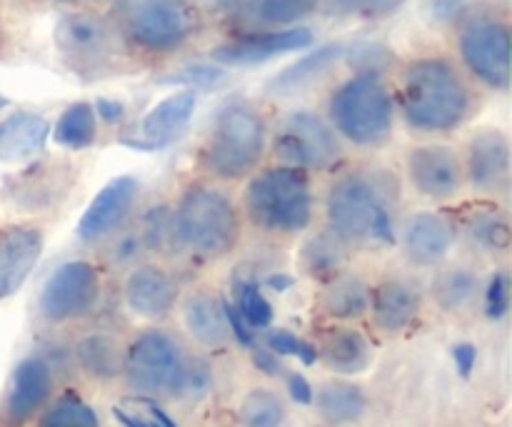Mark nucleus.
<instances>
[{
	"label": "nucleus",
	"mask_w": 512,
	"mask_h": 427,
	"mask_svg": "<svg viewBox=\"0 0 512 427\" xmlns=\"http://www.w3.org/2000/svg\"><path fill=\"white\" fill-rule=\"evenodd\" d=\"M400 180L378 165L335 170L320 195L323 228L350 253H375L398 245Z\"/></svg>",
	"instance_id": "nucleus-1"
},
{
	"label": "nucleus",
	"mask_w": 512,
	"mask_h": 427,
	"mask_svg": "<svg viewBox=\"0 0 512 427\" xmlns=\"http://www.w3.org/2000/svg\"><path fill=\"white\" fill-rule=\"evenodd\" d=\"M238 205L243 225L278 243L310 233L320 210L313 175L280 163L255 170L243 183Z\"/></svg>",
	"instance_id": "nucleus-2"
},
{
	"label": "nucleus",
	"mask_w": 512,
	"mask_h": 427,
	"mask_svg": "<svg viewBox=\"0 0 512 427\" xmlns=\"http://www.w3.org/2000/svg\"><path fill=\"white\" fill-rule=\"evenodd\" d=\"M398 105L405 125L415 133L450 135L470 120L475 95L453 60L420 55L400 70Z\"/></svg>",
	"instance_id": "nucleus-3"
},
{
	"label": "nucleus",
	"mask_w": 512,
	"mask_h": 427,
	"mask_svg": "<svg viewBox=\"0 0 512 427\" xmlns=\"http://www.w3.org/2000/svg\"><path fill=\"white\" fill-rule=\"evenodd\" d=\"M170 205L178 253L200 263H218L243 243V215L228 185L198 175L180 185Z\"/></svg>",
	"instance_id": "nucleus-4"
},
{
	"label": "nucleus",
	"mask_w": 512,
	"mask_h": 427,
	"mask_svg": "<svg viewBox=\"0 0 512 427\" xmlns=\"http://www.w3.org/2000/svg\"><path fill=\"white\" fill-rule=\"evenodd\" d=\"M270 148L265 115L245 100H230L215 113L213 125L198 150L200 178L220 185L245 183L258 168Z\"/></svg>",
	"instance_id": "nucleus-5"
},
{
	"label": "nucleus",
	"mask_w": 512,
	"mask_h": 427,
	"mask_svg": "<svg viewBox=\"0 0 512 427\" xmlns=\"http://www.w3.org/2000/svg\"><path fill=\"white\" fill-rule=\"evenodd\" d=\"M328 125L353 148L378 150L395 130V95L383 75L358 70L345 78L328 98Z\"/></svg>",
	"instance_id": "nucleus-6"
},
{
	"label": "nucleus",
	"mask_w": 512,
	"mask_h": 427,
	"mask_svg": "<svg viewBox=\"0 0 512 427\" xmlns=\"http://www.w3.org/2000/svg\"><path fill=\"white\" fill-rule=\"evenodd\" d=\"M185 360L188 355L175 335L163 328H145L125 345L123 378L138 398L173 400Z\"/></svg>",
	"instance_id": "nucleus-7"
},
{
	"label": "nucleus",
	"mask_w": 512,
	"mask_h": 427,
	"mask_svg": "<svg viewBox=\"0 0 512 427\" xmlns=\"http://www.w3.org/2000/svg\"><path fill=\"white\" fill-rule=\"evenodd\" d=\"M275 163L300 168L305 173H335L345 158V148L328 120L310 110L285 115L273 138Z\"/></svg>",
	"instance_id": "nucleus-8"
},
{
	"label": "nucleus",
	"mask_w": 512,
	"mask_h": 427,
	"mask_svg": "<svg viewBox=\"0 0 512 427\" xmlns=\"http://www.w3.org/2000/svg\"><path fill=\"white\" fill-rule=\"evenodd\" d=\"M103 300V273L93 260L60 263L38 295V315L48 325H70L90 318Z\"/></svg>",
	"instance_id": "nucleus-9"
},
{
	"label": "nucleus",
	"mask_w": 512,
	"mask_h": 427,
	"mask_svg": "<svg viewBox=\"0 0 512 427\" xmlns=\"http://www.w3.org/2000/svg\"><path fill=\"white\" fill-rule=\"evenodd\" d=\"M458 53L465 70L490 90L510 88V25L493 13L470 15L460 23Z\"/></svg>",
	"instance_id": "nucleus-10"
},
{
	"label": "nucleus",
	"mask_w": 512,
	"mask_h": 427,
	"mask_svg": "<svg viewBox=\"0 0 512 427\" xmlns=\"http://www.w3.org/2000/svg\"><path fill=\"white\" fill-rule=\"evenodd\" d=\"M195 18L180 0H128L123 33L145 53H173L190 40Z\"/></svg>",
	"instance_id": "nucleus-11"
},
{
	"label": "nucleus",
	"mask_w": 512,
	"mask_h": 427,
	"mask_svg": "<svg viewBox=\"0 0 512 427\" xmlns=\"http://www.w3.org/2000/svg\"><path fill=\"white\" fill-rule=\"evenodd\" d=\"M403 168L410 190L428 203H453L465 193L460 150H455L453 145H410L403 155Z\"/></svg>",
	"instance_id": "nucleus-12"
},
{
	"label": "nucleus",
	"mask_w": 512,
	"mask_h": 427,
	"mask_svg": "<svg viewBox=\"0 0 512 427\" xmlns=\"http://www.w3.org/2000/svg\"><path fill=\"white\" fill-rule=\"evenodd\" d=\"M140 195H143V185L135 175L110 178L80 215L78 225H75V238L88 248L105 245L113 235H118L120 230L133 223Z\"/></svg>",
	"instance_id": "nucleus-13"
},
{
	"label": "nucleus",
	"mask_w": 512,
	"mask_h": 427,
	"mask_svg": "<svg viewBox=\"0 0 512 427\" xmlns=\"http://www.w3.org/2000/svg\"><path fill=\"white\" fill-rule=\"evenodd\" d=\"M465 190L478 200L505 198L510 190L512 150L508 135L500 128H480L460 153Z\"/></svg>",
	"instance_id": "nucleus-14"
},
{
	"label": "nucleus",
	"mask_w": 512,
	"mask_h": 427,
	"mask_svg": "<svg viewBox=\"0 0 512 427\" xmlns=\"http://www.w3.org/2000/svg\"><path fill=\"white\" fill-rule=\"evenodd\" d=\"M55 390V370L50 360L40 353H30L10 373L5 393L0 398V427H28Z\"/></svg>",
	"instance_id": "nucleus-15"
},
{
	"label": "nucleus",
	"mask_w": 512,
	"mask_h": 427,
	"mask_svg": "<svg viewBox=\"0 0 512 427\" xmlns=\"http://www.w3.org/2000/svg\"><path fill=\"white\" fill-rule=\"evenodd\" d=\"M455 243V220L443 210H415L400 220L398 248L410 268L438 270L450 260Z\"/></svg>",
	"instance_id": "nucleus-16"
},
{
	"label": "nucleus",
	"mask_w": 512,
	"mask_h": 427,
	"mask_svg": "<svg viewBox=\"0 0 512 427\" xmlns=\"http://www.w3.org/2000/svg\"><path fill=\"white\" fill-rule=\"evenodd\" d=\"M180 298H183V288L178 283V275L168 265L158 260H143L125 270L123 303L138 318L160 323L178 310Z\"/></svg>",
	"instance_id": "nucleus-17"
},
{
	"label": "nucleus",
	"mask_w": 512,
	"mask_h": 427,
	"mask_svg": "<svg viewBox=\"0 0 512 427\" xmlns=\"http://www.w3.org/2000/svg\"><path fill=\"white\" fill-rule=\"evenodd\" d=\"M425 288L408 273H388L370 283L368 315L385 335L405 333L423 313Z\"/></svg>",
	"instance_id": "nucleus-18"
},
{
	"label": "nucleus",
	"mask_w": 512,
	"mask_h": 427,
	"mask_svg": "<svg viewBox=\"0 0 512 427\" xmlns=\"http://www.w3.org/2000/svg\"><path fill=\"white\" fill-rule=\"evenodd\" d=\"M45 250V230L33 220L0 225V303L20 293Z\"/></svg>",
	"instance_id": "nucleus-19"
},
{
	"label": "nucleus",
	"mask_w": 512,
	"mask_h": 427,
	"mask_svg": "<svg viewBox=\"0 0 512 427\" xmlns=\"http://www.w3.org/2000/svg\"><path fill=\"white\" fill-rule=\"evenodd\" d=\"M198 105V95L195 90H178V93L168 95L160 103H155L148 113L140 120L138 135H123L120 143L135 150H163L173 145L185 128L190 125Z\"/></svg>",
	"instance_id": "nucleus-20"
},
{
	"label": "nucleus",
	"mask_w": 512,
	"mask_h": 427,
	"mask_svg": "<svg viewBox=\"0 0 512 427\" xmlns=\"http://www.w3.org/2000/svg\"><path fill=\"white\" fill-rule=\"evenodd\" d=\"M55 43L75 70L100 68L113 53V33L100 15L70 13L55 30Z\"/></svg>",
	"instance_id": "nucleus-21"
},
{
	"label": "nucleus",
	"mask_w": 512,
	"mask_h": 427,
	"mask_svg": "<svg viewBox=\"0 0 512 427\" xmlns=\"http://www.w3.org/2000/svg\"><path fill=\"white\" fill-rule=\"evenodd\" d=\"M313 40V30L300 28V25L280 30H263V33H250L243 35V38H235L218 45L213 50V63L223 65V68H228V65H233V68H240V65H258L270 58H278V55L310 48Z\"/></svg>",
	"instance_id": "nucleus-22"
},
{
	"label": "nucleus",
	"mask_w": 512,
	"mask_h": 427,
	"mask_svg": "<svg viewBox=\"0 0 512 427\" xmlns=\"http://www.w3.org/2000/svg\"><path fill=\"white\" fill-rule=\"evenodd\" d=\"M178 308L185 333L190 335L193 343L218 350L233 340L228 323H225L223 295L210 285H195L188 293H183Z\"/></svg>",
	"instance_id": "nucleus-23"
},
{
	"label": "nucleus",
	"mask_w": 512,
	"mask_h": 427,
	"mask_svg": "<svg viewBox=\"0 0 512 427\" xmlns=\"http://www.w3.org/2000/svg\"><path fill=\"white\" fill-rule=\"evenodd\" d=\"M453 220L458 240H468L470 248L490 255V258L508 255L512 243L510 218L493 200H478L473 205H465L458 215H453Z\"/></svg>",
	"instance_id": "nucleus-24"
},
{
	"label": "nucleus",
	"mask_w": 512,
	"mask_h": 427,
	"mask_svg": "<svg viewBox=\"0 0 512 427\" xmlns=\"http://www.w3.org/2000/svg\"><path fill=\"white\" fill-rule=\"evenodd\" d=\"M368 305L370 280L365 275L343 270L333 280L320 285L318 310L330 323H358V320L368 318Z\"/></svg>",
	"instance_id": "nucleus-25"
},
{
	"label": "nucleus",
	"mask_w": 512,
	"mask_h": 427,
	"mask_svg": "<svg viewBox=\"0 0 512 427\" xmlns=\"http://www.w3.org/2000/svg\"><path fill=\"white\" fill-rule=\"evenodd\" d=\"M50 123L33 110H15L0 120V163H23L43 153Z\"/></svg>",
	"instance_id": "nucleus-26"
},
{
	"label": "nucleus",
	"mask_w": 512,
	"mask_h": 427,
	"mask_svg": "<svg viewBox=\"0 0 512 427\" xmlns=\"http://www.w3.org/2000/svg\"><path fill=\"white\" fill-rule=\"evenodd\" d=\"M350 253L328 228H313L310 233L303 235V243L298 248V268L300 273L308 280L325 285L328 280H333L335 275H340L343 270H348Z\"/></svg>",
	"instance_id": "nucleus-27"
},
{
	"label": "nucleus",
	"mask_w": 512,
	"mask_h": 427,
	"mask_svg": "<svg viewBox=\"0 0 512 427\" xmlns=\"http://www.w3.org/2000/svg\"><path fill=\"white\" fill-rule=\"evenodd\" d=\"M483 293V278L468 263H445L435 270L430 295L443 313H465Z\"/></svg>",
	"instance_id": "nucleus-28"
},
{
	"label": "nucleus",
	"mask_w": 512,
	"mask_h": 427,
	"mask_svg": "<svg viewBox=\"0 0 512 427\" xmlns=\"http://www.w3.org/2000/svg\"><path fill=\"white\" fill-rule=\"evenodd\" d=\"M318 355L338 375L365 373L373 360L368 338L350 325H333L330 330H325L318 345Z\"/></svg>",
	"instance_id": "nucleus-29"
},
{
	"label": "nucleus",
	"mask_w": 512,
	"mask_h": 427,
	"mask_svg": "<svg viewBox=\"0 0 512 427\" xmlns=\"http://www.w3.org/2000/svg\"><path fill=\"white\" fill-rule=\"evenodd\" d=\"M73 358L88 378L108 383V380H115L123 375L125 348L118 343L115 335L95 330V333L83 335V338L75 343Z\"/></svg>",
	"instance_id": "nucleus-30"
},
{
	"label": "nucleus",
	"mask_w": 512,
	"mask_h": 427,
	"mask_svg": "<svg viewBox=\"0 0 512 427\" xmlns=\"http://www.w3.org/2000/svg\"><path fill=\"white\" fill-rule=\"evenodd\" d=\"M318 415L333 427L355 425L363 420L368 410V395L358 383L350 380H328L320 385V390L313 398Z\"/></svg>",
	"instance_id": "nucleus-31"
},
{
	"label": "nucleus",
	"mask_w": 512,
	"mask_h": 427,
	"mask_svg": "<svg viewBox=\"0 0 512 427\" xmlns=\"http://www.w3.org/2000/svg\"><path fill=\"white\" fill-rule=\"evenodd\" d=\"M343 53V43L320 45V48H315L310 55L300 58L298 63L280 70V73L268 83V90L270 93H293V90L305 88V85L313 83L315 78H320L325 70L333 68V65L343 58Z\"/></svg>",
	"instance_id": "nucleus-32"
},
{
	"label": "nucleus",
	"mask_w": 512,
	"mask_h": 427,
	"mask_svg": "<svg viewBox=\"0 0 512 427\" xmlns=\"http://www.w3.org/2000/svg\"><path fill=\"white\" fill-rule=\"evenodd\" d=\"M98 140V118L93 103H70L53 125V143L65 150H88Z\"/></svg>",
	"instance_id": "nucleus-33"
},
{
	"label": "nucleus",
	"mask_w": 512,
	"mask_h": 427,
	"mask_svg": "<svg viewBox=\"0 0 512 427\" xmlns=\"http://www.w3.org/2000/svg\"><path fill=\"white\" fill-rule=\"evenodd\" d=\"M133 225L138 228L148 255L165 258V255L178 253V248H175V230H173V205L170 203H165L163 200V203L148 205V208L138 215V223Z\"/></svg>",
	"instance_id": "nucleus-34"
},
{
	"label": "nucleus",
	"mask_w": 512,
	"mask_h": 427,
	"mask_svg": "<svg viewBox=\"0 0 512 427\" xmlns=\"http://www.w3.org/2000/svg\"><path fill=\"white\" fill-rule=\"evenodd\" d=\"M233 305L245 320L250 330H268L273 325L275 310L270 300L265 298L263 288L255 278H235L233 280Z\"/></svg>",
	"instance_id": "nucleus-35"
},
{
	"label": "nucleus",
	"mask_w": 512,
	"mask_h": 427,
	"mask_svg": "<svg viewBox=\"0 0 512 427\" xmlns=\"http://www.w3.org/2000/svg\"><path fill=\"white\" fill-rule=\"evenodd\" d=\"M35 427H103L98 413L80 395L65 393L50 400L35 420Z\"/></svg>",
	"instance_id": "nucleus-36"
},
{
	"label": "nucleus",
	"mask_w": 512,
	"mask_h": 427,
	"mask_svg": "<svg viewBox=\"0 0 512 427\" xmlns=\"http://www.w3.org/2000/svg\"><path fill=\"white\" fill-rule=\"evenodd\" d=\"M285 403L273 390L255 388L245 395L240 405V425L243 427H283Z\"/></svg>",
	"instance_id": "nucleus-37"
},
{
	"label": "nucleus",
	"mask_w": 512,
	"mask_h": 427,
	"mask_svg": "<svg viewBox=\"0 0 512 427\" xmlns=\"http://www.w3.org/2000/svg\"><path fill=\"white\" fill-rule=\"evenodd\" d=\"M103 255L110 260V263H113V268L130 270L133 265L143 263L145 255H148V250H145L138 228L130 223L128 228L120 230L118 235H113V238L103 245Z\"/></svg>",
	"instance_id": "nucleus-38"
},
{
	"label": "nucleus",
	"mask_w": 512,
	"mask_h": 427,
	"mask_svg": "<svg viewBox=\"0 0 512 427\" xmlns=\"http://www.w3.org/2000/svg\"><path fill=\"white\" fill-rule=\"evenodd\" d=\"M213 388V370L205 363L203 358H188L185 360V368L180 373L178 385H175L173 400L180 403H198Z\"/></svg>",
	"instance_id": "nucleus-39"
},
{
	"label": "nucleus",
	"mask_w": 512,
	"mask_h": 427,
	"mask_svg": "<svg viewBox=\"0 0 512 427\" xmlns=\"http://www.w3.org/2000/svg\"><path fill=\"white\" fill-rule=\"evenodd\" d=\"M318 0H260L255 8V18L263 25H290L310 15Z\"/></svg>",
	"instance_id": "nucleus-40"
},
{
	"label": "nucleus",
	"mask_w": 512,
	"mask_h": 427,
	"mask_svg": "<svg viewBox=\"0 0 512 427\" xmlns=\"http://www.w3.org/2000/svg\"><path fill=\"white\" fill-rule=\"evenodd\" d=\"M483 310L490 323H500L510 313V273L508 268H498L483 283Z\"/></svg>",
	"instance_id": "nucleus-41"
},
{
	"label": "nucleus",
	"mask_w": 512,
	"mask_h": 427,
	"mask_svg": "<svg viewBox=\"0 0 512 427\" xmlns=\"http://www.w3.org/2000/svg\"><path fill=\"white\" fill-rule=\"evenodd\" d=\"M228 73H225L223 65L218 63H190L185 68H180L178 73L168 75L163 83H175L183 85L188 90H213L220 83H225Z\"/></svg>",
	"instance_id": "nucleus-42"
},
{
	"label": "nucleus",
	"mask_w": 512,
	"mask_h": 427,
	"mask_svg": "<svg viewBox=\"0 0 512 427\" xmlns=\"http://www.w3.org/2000/svg\"><path fill=\"white\" fill-rule=\"evenodd\" d=\"M300 343H303V338H298V335L290 333V330H283V328L268 330V335H265V348H268L270 353L278 355V358H290V355H298Z\"/></svg>",
	"instance_id": "nucleus-43"
},
{
	"label": "nucleus",
	"mask_w": 512,
	"mask_h": 427,
	"mask_svg": "<svg viewBox=\"0 0 512 427\" xmlns=\"http://www.w3.org/2000/svg\"><path fill=\"white\" fill-rule=\"evenodd\" d=\"M223 308H225V323H228V330H230V338L238 340L243 348H253L255 345V333L253 330L245 325V320L240 318V313L235 310L233 300L230 298H223Z\"/></svg>",
	"instance_id": "nucleus-44"
},
{
	"label": "nucleus",
	"mask_w": 512,
	"mask_h": 427,
	"mask_svg": "<svg viewBox=\"0 0 512 427\" xmlns=\"http://www.w3.org/2000/svg\"><path fill=\"white\" fill-rule=\"evenodd\" d=\"M250 350H253V353H250V360H253V365L263 375H268V378H280V375L285 373L283 360H280L275 353H270L265 345H253Z\"/></svg>",
	"instance_id": "nucleus-45"
},
{
	"label": "nucleus",
	"mask_w": 512,
	"mask_h": 427,
	"mask_svg": "<svg viewBox=\"0 0 512 427\" xmlns=\"http://www.w3.org/2000/svg\"><path fill=\"white\" fill-rule=\"evenodd\" d=\"M453 363L458 368L460 378L468 380L473 375L475 363H478V348L473 343H458L453 348Z\"/></svg>",
	"instance_id": "nucleus-46"
},
{
	"label": "nucleus",
	"mask_w": 512,
	"mask_h": 427,
	"mask_svg": "<svg viewBox=\"0 0 512 427\" xmlns=\"http://www.w3.org/2000/svg\"><path fill=\"white\" fill-rule=\"evenodd\" d=\"M93 110H95V118H100L103 123H108V125L123 123V118H125V105L120 103V100H113V98H98L93 103Z\"/></svg>",
	"instance_id": "nucleus-47"
},
{
	"label": "nucleus",
	"mask_w": 512,
	"mask_h": 427,
	"mask_svg": "<svg viewBox=\"0 0 512 427\" xmlns=\"http://www.w3.org/2000/svg\"><path fill=\"white\" fill-rule=\"evenodd\" d=\"M288 395L293 403L298 405H313V385L308 383V378L300 373H290L288 375Z\"/></svg>",
	"instance_id": "nucleus-48"
},
{
	"label": "nucleus",
	"mask_w": 512,
	"mask_h": 427,
	"mask_svg": "<svg viewBox=\"0 0 512 427\" xmlns=\"http://www.w3.org/2000/svg\"><path fill=\"white\" fill-rule=\"evenodd\" d=\"M113 415H115V420H118V423L123 427H160L158 423H155V420H143V418H138V415L128 413V410H123V408H113Z\"/></svg>",
	"instance_id": "nucleus-49"
},
{
	"label": "nucleus",
	"mask_w": 512,
	"mask_h": 427,
	"mask_svg": "<svg viewBox=\"0 0 512 427\" xmlns=\"http://www.w3.org/2000/svg\"><path fill=\"white\" fill-rule=\"evenodd\" d=\"M295 358H300V363L303 365H315L320 360V355H318V345L315 343H310V340H303V343H300V350H298V355H295Z\"/></svg>",
	"instance_id": "nucleus-50"
},
{
	"label": "nucleus",
	"mask_w": 512,
	"mask_h": 427,
	"mask_svg": "<svg viewBox=\"0 0 512 427\" xmlns=\"http://www.w3.org/2000/svg\"><path fill=\"white\" fill-rule=\"evenodd\" d=\"M265 283H268V288L280 290V293H283V290L293 288L295 280L290 278V275H268V278H265Z\"/></svg>",
	"instance_id": "nucleus-51"
},
{
	"label": "nucleus",
	"mask_w": 512,
	"mask_h": 427,
	"mask_svg": "<svg viewBox=\"0 0 512 427\" xmlns=\"http://www.w3.org/2000/svg\"><path fill=\"white\" fill-rule=\"evenodd\" d=\"M395 3H400V0H353L355 8H365V10H385V8H393Z\"/></svg>",
	"instance_id": "nucleus-52"
},
{
	"label": "nucleus",
	"mask_w": 512,
	"mask_h": 427,
	"mask_svg": "<svg viewBox=\"0 0 512 427\" xmlns=\"http://www.w3.org/2000/svg\"><path fill=\"white\" fill-rule=\"evenodd\" d=\"M5 108H10V100L8 98H5V95L3 93H0V113H3V110Z\"/></svg>",
	"instance_id": "nucleus-53"
},
{
	"label": "nucleus",
	"mask_w": 512,
	"mask_h": 427,
	"mask_svg": "<svg viewBox=\"0 0 512 427\" xmlns=\"http://www.w3.org/2000/svg\"><path fill=\"white\" fill-rule=\"evenodd\" d=\"M58 3H85V0H58Z\"/></svg>",
	"instance_id": "nucleus-54"
},
{
	"label": "nucleus",
	"mask_w": 512,
	"mask_h": 427,
	"mask_svg": "<svg viewBox=\"0 0 512 427\" xmlns=\"http://www.w3.org/2000/svg\"><path fill=\"white\" fill-rule=\"evenodd\" d=\"M230 3H233V0H230Z\"/></svg>",
	"instance_id": "nucleus-55"
}]
</instances>
